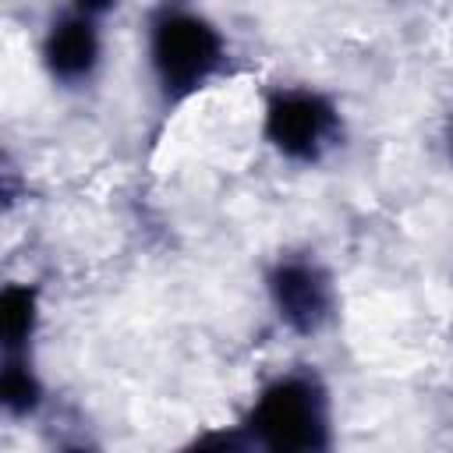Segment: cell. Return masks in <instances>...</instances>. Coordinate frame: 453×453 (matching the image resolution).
Listing matches in <instances>:
<instances>
[{
	"instance_id": "obj_2",
	"label": "cell",
	"mask_w": 453,
	"mask_h": 453,
	"mask_svg": "<svg viewBox=\"0 0 453 453\" xmlns=\"http://www.w3.org/2000/svg\"><path fill=\"white\" fill-rule=\"evenodd\" d=\"M237 421L251 453H336V403L315 365L265 375Z\"/></svg>"
},
{
	"instance_id": "obj_1",
	"label": "cell",
	"mask_w": 453,
	"mask_h": 453,
	"mask_svg": "<svg viewBox=\"0 0 453 453\" xmlns=\"http://www.w3.org/2000/svg\"><path fill=\"white\" fill-rule=\"evenodd\" d=\"M145 74L159 120L177 117L191 99L230 74L234 42L226 28L195 4H152L142 25Z\"/></svg>"
},
{
	"instance_id": "obj_5",
	"label": "cell",
	"mask_w": 453,
	"mask_h": 453,
	"mask_svg": "<svg viewBox=\"0 0 453 453\" xmlns=\"http://www.w3.org/2000/svg\"><path fill=\"white\" fill-rule=\"evenodd\" d=\"M262 290L280 329L301 340L322 336L340 315V283L311 248H280L262 269Z\"/></svg>"
},
{
	"instance_id": "obj_4",
	"label": "cell",
	"mask_w": 453,
	"mask_h": 453,
	"mask_svg": "<svg viewBox=\"0 0 453 453\" xmlns=\"http://www.w3.org/2000/svg\"><path fill=\"white\" fill-rule=\"evenodd\" d=\"M117 7L106 0H74L46 14L39 28V67L64 96L92 92L106 67V21Z\"/></svg>"
},
{
	"instance_id": "obj_10",
	"label": "cell",
	"mask_w": 453,
	"mask_h": 453,
	"mask_svg": "<svg viewBox=\"0 0 453 453\" xmlns=\"http://www.w3.org/2000/svg\"><path fill=\"white\" fill-rule=\"evenodd\" d=\"M442 152H446V163L453 170V106H449V113L442 120Z\"/></svg>"
},
{
	"instance_id": "obj_9",
	"label": "cell",
	"mask_w": 453,
	"mask_h": 453,
	"mask_svg": "<svg viewBox=\"0 0 453 453\" xmlns=\"http://www.w3.org/2000/svg\"><path fill=\"white\" fill-rule=\"evenodd\" d=\"M50 453H106V449L85 421L57 418V425H50Z\"/></svg>"
},
{
	"instance_id": "obj_8",
	"label": "cell",
	"mask_w": 453,
	"mask_h": 453,
	"mask_svg": "<svg viewBox=\"0 0 453 453\" xmlns=\"http://www.w3.org/2000/svg\"><path fill=\"white\" fill-rule=\"evenodd\" d=\"M170 453H251V442H248L241 421H230V425H205V428L191 432Z\"/></svg>"
},
{
	"instance_id": "obj_7",
	"label": "cell",
	"mask_w": 453,
	"mask_h": 453,
	"mask_svg": "<svg viewBox=\"0 0 453 453\" xmlns=\"http://www.w3.org/2000/svg\"><path fill=\"white\" fill-rule=\"evenodd\" d=\"M46 382L39 372L35 354H14V357H0V407L4 418L21 425V421H35L46 411Z\"/></svg>"
},
{
	"instance_id": "obj_3",
	"label": "cell",
	"mask_w": 453,
	"mask_h": 453,
	"mask_svg": "<svg viewBox=\"0 0 453 453\" xmlns=\"http://www.w3.org/2000/svg\"><path fill=\"white\" fill-rule=\"evenodd\" d=\"M262 145L301 170L326 166L347 142V113L340 99L311 81H273L258 106Z\"/></svg>"
},
{
	"instance_id": "obj_6",
	"label": "cell",
	"mask_w": 453,
	"mask_h": 453,
	"mask_svg": "<svg viewBox=\"0 0 453 453\" xmlns=\"http://www.w3.org/2000/svg\"><path fill=\"white\" fill-rule=\"evenodd\" d=\"M42 333V290L35 280H7L0 287V357L35 354Z\"/></svg>"
}]
</instances>
